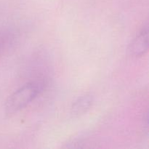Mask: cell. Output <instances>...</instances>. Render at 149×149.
I'll return each mask as SVG.
<instances>
[{"mask_svg": "<svg viewBox=\"0 0 149 149\" xmlns=\"http://www.w3.org/2000/svg\"><path fill=\"white\" fill-rule=\"evenodd\" d=\"M42 89V83L31 82L16 90L6 102L5 110L7 114H14L24 109L37 97Z\"/></svg>", "mask_w": 149, "mask_h": 149, "instance_id": "obj_1", "label": "cell"}, {"mask_svg": "<svg viewBox=\"0 0 149 149\" xmlns=\"http://www.w3.org/2000/svg\"><path fill=\"white\" fill-rule=\"evenodd\" d=\"M148 27L144 26L138 33L131 45L130 51L135 56H142L148 51Z\"/></svg>", "mask_w": 149, "mask_h": 149, "instance_id": "obj_2", "label": "cell"}, {"mask_svg": "<svg viewBox=\"0 0 149 149\" xmlns=\"http://www.w3.org/2000/svg\"><path fill=\"white\" fill-rule=\"evenodd\" d=\"M93 98L90 95L80 96L73 104L71 110L73 114L81 115L86 113L92 106Z\"/></svg>", "mask_w": 149, "mask_h": 149, "instance_id": "obj_3", "label": "cell"}, {"mask_svg": "<svg viewBox=\"0 0 149 149\" xmlns=\"http://www.w3.org/2000/svg\"><path fill=\"white\" fill-rule=\"evenodd\" d=\"M15 36L10 32H0V55L13 45Z\"/></svg>", "mask_w": 149, "mask_h": 149, "instance_id": "obj_4", "label": "cell"}]
</instances>
